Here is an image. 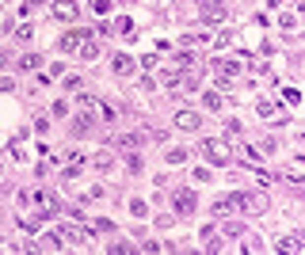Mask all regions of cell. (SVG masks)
Listing matches in <instances>:
<instances>
[{"label": "cell", "instance_id": "cell-1", "mask_svg": "<svg viewBox=\"0 0 305 255\" xmlns=\"http://www.w3.org/2000/svg\"><path fill=\"white\" fill-rule=\"evenodd\" d=\"M199 153H203L210 164H229L233 149H229V141H221V137H206V141L199 145Z\"/></svg>", "mask_w": 305, "mask_h": 255}, {"label": "cell", "instance_id": "cell-2", "mask_svg": "<svg viewBox=\"0 0 305 255\" xmlns=\"http://www.w3.org/2000/svg\"><path fill=\"white\" fill-rule=\"evenodd\" d=\"M233 213H244L240 210V191H233V194L214 202V217H233Z\"/></svg>", "mask_w": 305, "mask_h": 255}, {"label": "cell", "instance_id": "cell-3", "mask_svg": "<svg viewBox=\"0 0 305 255\" xmlns=\"http://www.w3.org/2000/svg\"><path fill=\"white\" fill-rule=\"evenodd\" d=\"M240 210L244 213H267L271 202H267V194H244V191H240Z\"/></svg>", "mask_w": 305, "mask_h": 255}, {"label": "cell", "instance_id": "cell-4", "mask_svg": "<svg viewBox=\"0 0 305 255\" xmlns=\"http://www.w3.org/2000/svg\"><path fill=\"white\" fill-rule=\"evenodd\" d=\"M31 198L42 206V217H54V213L61 210V202H58V194H54V191H34Z\"/></svg>", "mask_w": 305, "mask_h": 255}, {"label": "cell", "instance_id": "cell-5", "mask_svg": "<svg viewBox=\"0 0 305 255\" xmlns=\"http://www.w3.org/2000/svg\"><path fill=\"white\" fill-rule=\"evenodd\" d=\"M88 31H73V34H61L58 38V54H76L80 50V42H84Z\"/></svg>", "mask_w": 305, "mask_h": 255}, {"label": "cell", "instance_id": "cell-6", "mask_svg": "<svg viewBox=\"0 0 305 255\" xmlns=\"http://www.w3.org/2000/svg\"><path fill=\"white\" fill-rule=\"evenodd\" d=\"M210 65H214V72H218L221 80H237V76H240V61H218V57H214Z\"/></svg>", "mask_w": 305, "mask_h": 255}, {"label": "cell", "instance_id": "cell-7", "mask_svg": "<svg viewBox=\"0 0 305 255\" xmlns=\"http://www.w3.org/2000/svg\"><path fill=\"white\" fill-rule=\"evenodd\" d=\"M175 126L183 129V133H195V129L203 126V118H199L195 111H179V114H175Z\"/></svg>", "mask_w": 305, "mask_h": 255}, {"label": "cell", "instance_id": "cell-8", "mask_svg": "<svg viewBox=\"0 0 305 255\" xmlns=\"http://www.w3.org/2000/svg\"><path fill=\"white\" fill-rule=\"evenodd\" d=\"M54 15L58 19H76L80 15V4L76 0H54Z\"/></svg>", "mask_w": 305, "mask_h": 255}, {"label": "cell", "instance_id": "cell-9", "mask_svg": "<svg viewBox=\"0 0 305 255\" xmlns=\"http://www.w3.org/2000/svg\"><path fill=\"white\" fill-rule=\"evenodd\" d=\"M76 54L84 57V61H92V57H100V42H96L92 34H84V42H80V50H76Z\"/></svg>", "mask_w": 305, "mask_h": 255}, {"label": "cell", "instance_id": "cell-10", "mask_svg": "<svg viewBox=\"0 0 305 255\" xmlns=\"http://www.w3.org/2000/svg\"><path fill=\"white\" fill-rule=\"evenodd\" d=\"M92 126H96V118H92V114H76V122H73V133H76V137H84V133H88V129H92Z\"/></svg>", "mask_w": 305, "mask_h": 255}, {"label": "cell", "instance_id": "cell-11", "mask_svg": "<svg viewBox=\"0 0 305 255\" xmlns=\"http://www.w3.org/2000/svg\"><path fill=\"white\" fill-rule=\"evenodd\" d=\"M175 210L191 213V210H195V194H191V191H179V194H175Z\"/></svg>", "mask_w": 305, "mask_h": 255}, {"label": "cell", "instance_id": "cell-12", "mask_svg": "<svg viewBox=\"0 0 305 255\" xmlns=\"http://www.w3.org/2000/svg\"><path fill=\"white\" fill-rule=\"evenodd\" d=\"M275 252H282V255H298V252H302V240H298V236H286V240H278Z\"/></svg>", "mask_w": 305, "mask_h": 255}, {"label": "cell", "instance_id": "cell-13", "mask_svg": "<svg viewBox=\"0 0 305 255\" xmlns=\"http://www.w3.org/2000/svg\"><path fill=\"white\" fill-rule=\"evenodd\" d=\"M115 72H118V76H130V72H134V57L115 54Z\"/></svg>", "mask_w": 305, "mask_h": 255}, {"label": "cell", "instance_id": "cell-14", "mask_svg": "<svg viewBox=\"0 0 305 255\" xmlns=\"http://www.w3.org/2000/svg\"><path fill=\"white\" fill-rule=\"evenodd\" d=\"M203 19H206V23H221V19H225V8H210V4H206Z\"/></svg>", "mask_w": 305, "mask_h": 255}, {"label": "cell", "instance_id": "cell-15", "mask_svg": "<svg viewBox=\"0 0 305 255\" xmlns=\"http://www.w3.org/2000/svg\"><path fill=\"white\" fill-rule=\"evenodd\" d=\"M58 244H61V236H42V240H38V248H34V252H61Z\"/></svg>", "mask_w": 305, "mask_h": 255}, {"label": "cell", "instance_id": "cell-16", "mask_svg": "<svg viewBox=\"0 0 305 255\" xmlns=\"http://www.w3.org/2000/svg\"><path fill=\"white\" fill-rule=\"evenodd\" d=\"M38 65H42V57H38V54H27L23 61H19V69H23V72H34Z\"/></svg>", "mask_w": 305, "mask_h": 255}, {"label": "cell", "instance_id": "cell-17", "mask_svg": "<svg viewBox=\"0 0 305 255\" xmlns=\"http://www.w3.org/2000/svg\"><path fill=\"white\" fill-rule=\"evenodd\" d=\"M203 99H206V107H210V111H221V96H218V92H214V88L206 92Z\"/></svg>", "mask_w": 305, "mask_h": 255}, {"label": "cell", "instance_id": "cell-18", "mask_svg": "<svg viewBox=\"0 0 305 255\" xmlns=\"http://www.w3.org/2000/svg\"><path fill=\"white\" fill-rule=\"evenodd\" d=\"M92 164H96V168H103V171H107V168H111V164H115V156H111V153H96V160H92Z\"/></svg>", "mask_w": 305, "mask_h": 255}, {"label": "cell", "instance_id": "cell-19", "mask_svg": "<svg viewBox=\"0 0 305 255\" xmlns=\"http://www.w3.org/2000/svg\"><path fill=\"white\" fill-rule=\"evenodd\" d=\"M141 141V137H137V133H118V145H122V149H134V145Z\"/></svg>", "mask_w": 305, "mask_h": 255}, {"label": "cell", "instance_id": "cell-20", "mask_svg": "<svg viewBox=\"0 0 305 255\" xmlns=\"http://www.w3.org/2000/svg\"><path fill=\"white\" fill-rule=\"evenodd\" d=\"M256 111H260L263 118H271V114H275V103H271V99H260V103H256Z\"/></svg>", "mask_w": 305, "mask_h": 255}, {"label": "cell", "instance_id": "cell-21", "mask_svg": "<svg viewBox=\"0 0 305 255\" xmlns=\"http://www.w3.org/2000/svg\"><path fill=\"white\" fill-rule=\"evenodd\" d=\"M19 225L27 228V232H38V217H34V213H31V217H19Z\"/></svg>", "mask_w": 305, "mask_h": 255}, {"label": "cell", "instance_id": "cell-22", "mask_svg": "<svg viewBox=\"0 0 305 255\" xmlns=\"http://www.w3.org/2000/svg\"><path fill=\"white\" fill-rule=\"evenodd\" d=\"M183 160H187V153H183V149H172V153H168V164H183Z\"/></svg>", "mask_w": 305, "mask_h": 255}, {"label": "cell", "instance_id": "cell-23", "mask_svg": "<svg viewBox=\"0 0 305 255\" xmlns=\"http://www.w3.org/2000/svg\"><path fill=\"white\" fill-rule=\"evenodd\" d=\"M130 213H134V217H145L149 206H145V202H130Z\"/></svg>", "mask_w": 305, "mask_h": 255}, {"label": "cell", "instance_id": "cell-24", "mask_svg": "<svg viewBox=\"0 0 305 255\" xmlns=\"http://www.w3.org/2000/svg\"><path fill=\"white\" fill-rule=\"evenodd\" d=\"M92 8H96L100 15H107V12H111V0H92Z\"/></svg>", "mask_w": 305, "mask_h": 255}, {"label": "cell", "instance_id": "cell-25", "mask_svg": "<svg viewBox=\"0 0 305 255\" xmlns=\"http://www.w3.org/2000/svg\"><path fill=\"white\" fill-rule=\"evenodd\" d=\"M130 27H134V23L126 19V15H118V19H115V31H118V34H122V31H130Z\"/></svg>", "mask_w": 305, "mask_h": 255}, {"label": "cell", "instance_id": "cell-26", "mask_svg": "<svg viewBox=\"0 0 305 255\" xmlns=\"http://www.w3.org/2000/svg\"><path fill=\"white\" fill-rule=\"evenodd\" d=\"M4 61H8V54H4V50H0V65H4Z\"/></svg>", "mask_w": 305, "mask_h": 255}, {"label": "cell", "instance_id": "cell-27", "mask_svg": "<svg viewBox=\"0 0 305 255\" xmlns=\"http://www.w3.org/2000/svg\"><path fill=\"white\" fill-rule=\"evenodd\" d=\"M0 198H4V187H0Z\"/></svg>", "mask_w": 305, "mask_h": 255}]
</instances>
